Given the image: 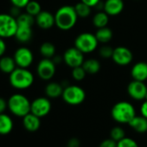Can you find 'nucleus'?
<instances>
[{
  "mask_svg": "<svg viewBox=\"0 0 147 147\" xmlns=\"http://www.w3.org/2000/svg\"><path fill=\"white\" fill-rule=\"evenodd\" d=\"M99 147H117V142L110 138L103 140L100 144Z\"/></svg>",
  "mask_w": 147,
  "mask_h": 147,
  "instance_id": "72a5a7b5",
  "label": "nucleus"
},
{
  "mask_svg": "<svg viewBox=\"0 0 147 147\" xmlns=\"http://www.w3.org/2000/svg\"><path fill=\"white\" fill-rule=\"evenodd\" d=\"M56 72V64L50 58H42L37 64L36 73L40 79L43 81L51 80Z\"/></svg>",
  "mask_w": 147,
  "mask_h": 147,
  "instance_id": "1a4fd4ad",
  "label": "nucleus"
},
{
  "mask_svg": "<svg viewBox=\"0 0 147 147\" xmlns=\"http://www.w3.org/2000/svg\"><path fill=\"white\" fill-rule=\"evenodd\" d=\"M81 1L87 4L88 5H89L91 7H95L101 1V0H81Z\"/></svg>",
  "mask_w": 147,
  "mask_h": 147,
  "instance_id": "58836bf2",
  "label": "nucleus"
},
{
  "mask_svg": "<svg viewBox=\"0 0 147 147\" xmlns=\"http://www.w3.org/2000/svg\"><path fill=\"white\" fill-rule=\"evenodd\" d=\"M6 108H8V101L0 97V113H4Z\"/></svg>",
  "mask_w": 147,
  "mask_h": 147,
  "instance_id": "c9c22d12",
  "label": "nucleus"
},
{
  "mask_svg": "<svg viewBox=\"0 0 147 147\" xmlns=\"http://www.w3.org/2000/svg\"><path fill=\"white\" fill-rule=\"evenodd\" d=\"M75 9H76V11L78 17L82 18H88L92 12V7L88 5L87 4L82 2V1L77 3L75 5Z\"/></svg>",
  "mask_w": 147,
  "mask_h": 147,
  "instance_id": "bb28decb",
  "label": "nucleus"
},
{
  "mask_svg": "<svg viewBox=\"0 0 147 147\" xmlns=\"http://www.w3.org/2000/svg\"><path fill=\"white\" fill-rule=\"evenodd\" d=\"M117 147H138V145L134 139L125 137L124 138L117 142Z\"/></svg>",
  "mask_w": 147,
  "mask_h": 147,
  "instance_id": "7c9ffc66",
  "label": "nucleus"
},
{
  "mask_svg": "<svg viewBox=\"0 0 147 147\" xmlns=\"http://www.w3.org/2000/svg\"><path fill=\"white\" fill-rule=\"evenodd\" d=\"M35 19L36 24L42 30H49L55 24V15L47 11H42Z\"/></svg>",
  "mask_w": 147,
  "mask_h": 147,
  "instance_id": "2eb2a0df",
  "label": "nucleus"
},
{
  "mask_svg": "<svg viewBox=\"0 0 147 147\" xmlns=\"http://www.w3.org/2000/svg\"><path fill=\"white\" fill-rule=\"evenodd\" d=\"M131 76L133 80L145 82L147 80V62L138 61L135 63L131 67Z\"/></svg>",
  "mask_w": 147,
  "mask_h": 147,
  "instance_id": "f3484780",
  "label": "nucleus"
},
{
  "mask_svg": "<svg viewBox=\"0 0 147 147\" xmlns=\"http://www.w3.org/2000/svg\"><path fill=\"white\" fill-rule=\"evenodd\" d=\"M63 90H64V87L61 83L52 82L47 84L45 88V94L48 98L55 99L62 95Z\"/></svg>",
  "mask_w": 147,
  "mask_h": 147,
  "instance_id": "aec40b11",
  "label": "nucleus"
},
{
  "mask_svg": "<svg viewBox=\"0 0 147 147\" xmlns=\"http://www.w3.org/2000/svg\"><path fill=\"white\" fill-rule=\"evenodd\" d=\"M144 100H147V94H146V96H145V99Z\"/></svg>",
  "mask_w": 147,
  "mask_h": 147,
  "instance_id": "ea45409f",
  "label": "nucleus"
},
{
  "mask_svg": "<svg viewBox=\"0 0 147 147\" xmlns=\"http://www.w3.org/2000/svg\"><path fill=\"white\" fill-rule=\"evenodd\" d=\"M41 118L37 117L36 115L33 114L32 113H28L24 117H23V125L24 127L28 131H36L41 126Z\"/></svg>",
  "mask_w": 147,
  "mask_h": 147,
  "instance_id": "a211bd4d",
  "label": "nucleus"
},
{
  "mask_svg": "<svg viewBox=\"0 0 147 147\" xmlns=\"http://www.w3.org/2000/svg\"><path fill=\"white\" fill-rule=\"evenodd\" d=\"M25 10L28 14L36 18L42 11V7H41V5L37 1L30 0V1L27 4V5L25 6Z\"/></svg>",
  "mask_w": 147,
  "mask_h": 147,
  "instance_id": "cd10ccee",
  "label": "nucleus"
},
{
  "mask_svg": "<svg viewBox=\"0 0 147 147\" xmlns=\"http://www.w3.org/2000/svg\"><path fill=\"white\" fill-rule=\"evenodd\" d=\"M13 58L18 67L28 68L33 63L34 55L29 48L22 46L17 49V50L14 53Z\"/></svg>",
  "mask_w": 147,
  "mask_h": 147,
  "instance_id": "9b49d317",
  "label": "nucleus"
},
{
  "mask_svg": "<svg viewBox=\"0 0 147 147\" xmlns=\"http://www.w3.org/2000/svg\"><path fill=\"white\" fill-rule=\"evenodd\" d=\"M140 113L142 116L147 119V100H144V101L142 103L140 107Z\"/></svg>",
  "mask_w": 147,
  "mask_h": 147,
  "instance_id": "4c0bfd02",
  "label": "nucleus"
},
{
  "mask_svg": "<svg viewBox=\"0 0 147 147\" xmlns=\"http://www.w3.org/2000/svg\"><path fill=\"white\" fill-rule=\"evenodd\" d=\"M40 54L43 58L52 59L55 55V46L50 42H45L40 46Z\"/></svg>",
  "mask_w": 147,
  "mask_h": 147,
  "instance_id": "a878e982",
  "label": "nucleus"
},
{
  "mask_svg": "<svg viewBox=\"0 0 147 147\" xmlns=\"http://www.w3.org/2000/svg\"><path fill=\"white\" fill-rule=\"evenodd\" d=\"M10 1L13 6L22 9V8H25V6L30 0H10Z\"/></svg>",
  "mask_w": 147,
  "mask_h": 147,
  "instance_id": "473e14b6",
  "label": "nucleus"
},
{
  "mask_svg": "<svg viewBox=\"0 0 147 147\" xmlns=\"http://www.w3.org/2000/svg\"><path fill=\"white\" fill-rule=\"evenodd\" d=\"M51 110V102L49 98L38 97L31 102L30 113L39 118L45 117Z\"/></svg>",
  "mask_w": 147,
  "mask_h": 147,
  "instance_id": "f8f14e48",
  "label": "nucleus"
},
{
  "mask_svg": "<svg viewBox=\"0 0 147 147\" xmlns=\"http://www.w3.org/2000/svg\"><path fill=\"white\" fill-rule=\"evenodd\" d=\"M17 67L18 66L13 57L8 55H3L0 57V71L2 73L10 75Z\"/></svg>",
  "mask_w": 147,
  "mask_h": 147,
  "instance_id": "6ab92c4d",
  "label": "nucleus"
},
{
  "mask_svg": "<svg viewBox=\"0 0 147 147\" xmlns=\"http://www.w3.org/2000/svg\"><path fill=\"white\" fill-rule=\"evenodd\" d=\"M18 30L17 18L11 14H0V37L4 39L14 37Z\"/></svg>",
  "mask_w": 147,
  "mask_h": 147,
  "instance_id": "6e6552de",
  "label": "nucleus"
},
{
  "mask_svg": "<svg viewBox=\"0 0 147 147\" xmlns=\"http://www.w3.org/2000/svg\"><path fill=\"white\" fill-rule=\"evenodd\" d=\"M123 0H106L104 3V11L112 17L119 15L124 10Z\"/></svg>",
  "mask_w": 147,
  "mask_h": 147,
  "instance_id": "dca6fc26",
  "label": "nucleus"
},
{
  "mask_svg": "<svg viewBox=\"0 0 147 147\" xmlns=\"http://www.w3.org/2000/svg\"><path fill=\"white\" fill-rule=\"evenodd\" d=\"M98 40L95 34L89 32H83L78 35L75 40V47L80 49L84 54L94 52L98 47Z\"/></svg>",
  "mask_w": 147,
  "mask_h": 147,
  "instance_id": "0eeeda50",
  "label": "nucleus"
},
{
  "mask_svg": "<svg viewBox=\"0 0 147 147\" xmlns=\"http://www.w3.org/2000/svg\"><path fill=\"white\" fill-rule=\"evenodd\" d=\"M113 61L119 66H127L133 59V54L130 49L125 46H119L113 49Z\"/></svg>",
  "mask_w": 147,
  "mask_h": 147,
  "instance_id": "ddd939ff",
  "label": "nucleus"
},
{
  "mask_svg": "<svg viewBox=\"0 0 147 147\" xmlns=\"http://www.w3.org/2000/svg\"><path fill=\"white\" fill-rule=\"evenodd\" d=\"M7 101L10 112L17 117L23 118L30 113L31 102L22 94H12Z\"/></svg>",
  "mask_w": 147,
  "mask_h": 147,
  "instance_id": "39448f33",
  "label": "nucleus"
},
{
  "mask_svg": "<svg viewBox=\"0 0 147 147\" xmlns=\"http://www.w3.org/2000/svg\"><path fill=\"white\" fill-rule=\"evenodd\" d=\"M78 18L75 6L63 5L55 14V25L59 30L67 31L76 26Z\"/></svg>",
  "mask_w": 147,
  "mask_h": 147,
  "instance_id": "f257e3e1",
  "label": "nucleus"
},
{
  "mask_svg": "<svg viewBox=\"0 0 147 147\" xmlns=\"http://www.w3.org/2000/svg\"><path fill=\"white\" fill-rule=\"evenodd\" d=\"M127 92L131 98L135 100H144L147 94V86L144 82L131 81L127 87Z\"/></svg>",
  "mask_w": 147,
  "mask_h": 147,
  "instance_id": "4468645a",
  "label": "nucleus"
},
{
  "mask_svg": "<svg viewBox=\"0 0 147 147\" xmlns=\"http://www.w3.org/2000/svg\"><path fill=\"white\" fill-rule=\"evenodd\" d=\"M61 97L67 104L71 106H78L85 100L86 92L79 86L67 85L64 88Z\"/></svg>",
  "mask_w": 147,
  "mask_h": 147,
  "instance_id": "423d86ee",
  "label": "nucleus"
},
{
  "mask_svg": "<svg viewBox=\"0 0 147 147\" xmlns=\"http://www.w3.org/2000/svg\"><path fill=\"white\" fill-rule=\"evenodd\" d=\"M13 129V120L6 113H0V135L9 134Z\"/></svg>",
  "mask_w": 147,
  "mask_h": 147,
  "instance_id": "412c9836",
  "label": "nucleus"
},
{
  "mask_svg": "<svg viewBox=\"0 0 147 147\" xmlns=\"http://www.w3.org/2000/svg\"><path fill=\"white\" fill-rule=\"evenodd\" d=\"M87 75V72L83 68L82 66L76 67L72 68V77L74 80H76L77 82H81L85 79Z\"/></svg>",
  "mask_w": 147,
  "mask_h": 147,
  "instance_id": "c85d7f7f",
  "label": "nucleus"
},
{
  "mask_svg": "<svg viewBox=\"0 0 147 147\" xmlns=\"http://www.w3.org/2000/svg\"><path fill=\"white\" fill-rule=\"evenodd\" d=\"M95 36H96L99 42L105 44V43L109 42L113 39V33L110 28L106 26V27L98 29L96 33H95Z\"/></svg>",
  "mask_w": 147,
  "mask_h": 147,
  "instance_id": "5701e85b",
  "label": "nucleus"
},
{
  "mask_svg": "<svg viewBox=\"0 0 147 147\" xmlns=\"http://www.w3.org/2000/svg\"><path fill=\"white\" fill-rule=\"evenodd\" d=\"M34 75L28 68L17 67L9 75V82L11 87L18 90H24L30 88L34 83Z\"/></svg>",
  "mask_w": 147,
  "mask_h": 147,
  "instance_id": "7ed1b4c3",
  "label": "nucleus"
},
{
  "mask_svg": "<svg viewBox=\"0 0 147 147\" xmlns=\"http://www.w3.org/2000/svg\"><path fill=\"white\" fill-rule=\"evenodd\" d=\"M18 30L15 35V38L21 43H26L30 42L33 36L32 26L36 23L35 17L25 13H21L18 18Z\"/></svg>",
  "mask_w": 147,
  "mask_h": 147,
  "instance_id": "f03ea898",
  "label": "nucleus"
},
{
  "mask_svg": "<svg viewBox=\"0 0 147 147\" xmlns=\"http://www.w3.org/2000/svg\"><path fill=\"white\" fill-rule=\"evenodd\" d=\"M135 131L144 133L147 131V119L144 116H135L128 124Z\"/></svg>",
  "mask_w": 147,
  "mask_h": 147,
  "instance_id": "4be33fe9",
  "label": "nucleus"
},
{
  "mask_svg": "<svg viewBox=\"0 0 147 147\" xmlns=\"http://www.w3.org/2000/svg\"><path fill=\"white\" fill-rule=\"evenodd\" d=\"M5 51H6V43L4 38L0 37V57L5 55Z\"/></svg>",
  "mask_w": 147,
  "mask_h": 147,
  "instance_id": "e433bc0d",
  "label": "nucleus"
},
{
  "mask_svg": "<svg viewBox=\"0 0 147 147\" xmlns=\"http://www.w3.org/2000/svg\"><path fill=\"white\" fill-rule=\"evenodd\" d=\"M109 22V16L104 11H98L93 18V24L97 29L107 26Z\"/></svg>",
  "mask_w": 147,
  "mask_h": 147,
  "instance_id": "393cba45",
  "label": "nucleus"
},
{
  "mask_svg": "<svg viewBox=\"0 0 147 147\" xmlns=\"http://www.w3.org/2000/svg\"><path fill=\"white\" fill-rule=\"evenodd\" d=\"M113 48H112L111 46L109 45H103L102 47H100V50H99V53H100V55L102 57V58H105V59H110L112 58L113 56Z\"/></svg>",
  "mask_w": 147,
  "mask_h": 147,
  "instance_id": "2f4dec72",
  "label": "nucleus"
},
{
  "mask_svg": "<svg viewBox=\"0 0 147 147\" xmlns=\"http://www.w3.org/2000/svg\"><path fill=\"white\" fill-rule=\"evenodd\" d=\"M80 140L76 138H70L67 142V147H80Z\"/></svg>",
  "mask_w": 147,
  "mask_h": 147,
  "instance_id": "f704fd0d",
  "label": "nucleus"
},
{
  "mask_svg": "<svg viewBox=\"0 0 147 147\" xmlns=\"http://www.w3.org/2000/svg\"><path fill=\"white\" fill-rule=\"evenodd\" d=\"M125 137V132L124 129L120 126H115L110 131V138L116 142H119Z\"/></svg>",
  "mask_w": 147,
  "mask_h": 147,
  "instance_id": "c756f323",
  "label": "nucleus"
},
{
  "mask_svg": "<svg viewBox=\"0 0 147 147\" xmlns=\"http://www.w3.org/2000/svg\"><path fill=\"white\" fill-rule=\"evenodd\" d=\"M62 56H63V61L65 62V64L71 68L82 66L85 61L84 53H82L76 47L68 48L64 52Z\"/></svg>",
  "mask_w": 147,
  "mask_h": 147,
  "instance_id": "9d476101",
  "label": "nucleus"
},
{
  "mask_svg": "<svg viewBox=\"0 0 147 147\" xmlns=\"http://www.w3.org/2000/svg\"><path fill=\"white\" fill-rule=\"evenodd\" d=\"M82 67L87 72V74H89V75H95L101 68L100 62L94 58L85 60L82 64Z\"/></svg>",
  "mask_w": 147,
  "mask_h": 147,
  "instance_id": "b1692460",
  "label": "nucleus"
},
{
  "mask_svg": "<svg viewBox=\"0 0 147 147\" xmlns=\"http://www.w3.org/2000/svg\"><path fill=\"white\" fill-rule=\"evenodd\" d=\"M112 118L119 124H129L136 116L134 107L128 101L117 102L111 110Z\"/></svg>",
  "mask_w": 147,
  "mask_h": 147,
  "instance_id": "20e7f679",
  "label": "nucleus"
}]
</instances>
